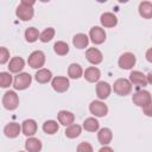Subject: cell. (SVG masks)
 Listing matches in <instances>:
<instances>
[{"mask_svg": "<svg viewBox=\"0 0 152 152\" xmlns=\"http://www.w3.org/2000/svg\"><path fill=\"white\" fill-rule=\"evenodd\" d=\"M2 104L7 110H14L19 106V97L15 91L8 90L2 96Z\"/></svg>", "mask_w": 152, "mask_h": 152, "instance_id": "3957f363", "label": "cell"}, {"mask_svg": "<svg viewBox=\"0 0 152 152\" xmlns=\"http://www.w3.org/2000/svg\"><path fill=\"white\" fill-rule=\"evenodd\" d=\"M146 81H147V84L152 82V74H151V72H148V74L146 75Z\"/></svg>", "mask_w": 152, "mask_h": 152, "instance_id": "8d00e7d4", "label": "cell"}, {"mask_svg": "<svg viewBox=\"0 0 152 152\" xmlns=\"http://www.w3.org/2000/svg\"><path fill=\"white\" fill-rule=\"evenodd\" d=\"M83 77L88 81V82H97L101 77V72L96 66H89L86 69V71L83 72Z\"/></svg>", "mask_w": 152, "mask_h": 152, "instance_id": "d6986e66", "label": "cell"}, {"mask_svg": "<svg viewBox=\"0 0 152 152\" xmlns=\"http://www.w3.org/2000/svg\"><path fill=\"white\" fill-rule=\"evenodd\" d=\"M129 82L131 84H134L137 87H145L147 86V81H146V75H144L141 71L134 70L129 74Z\"/></svg>", "mask_w": 152, "mask_h": 152, "instance_id": "7c38bea8", "label": "cell"}, {"mask_svg": "<svg viewBox=\"0 0 152 152\" xmlns=\"http://www.w3.org/2000/svg\"><path fill=\"white\" fill-rule=\"evenodd\" d=\"M88 38H90V40L94 44L99 45V44H102L106 40V32H104L103 28H101L99 26H93L89 31V37Z\"/></svg>", "mask_w": 152, "mask_h": 152, "instance_id": "9c48e42d", "label": "cell"}, {"mask_svg": "<svg viewBox=\"0 0 152 152\" xmlns=\"http://www.w3.org/2000/svg\"><path fill=\"white\" fill-rule=\"evenodd\" d=\"M88 43H89V38L84 33H77L72 38V44L77 49H84V48H87Z\"/></svg>", "mask_w": 152, "mask_h": 152, "instance_id": "603a6c76", "label": "cell"}, {"mask_svg": "<svg viewBox=\"0 0 152 152\" xmlns=\"http://www.w3.org/2000/svg\"><path fill=\"white\" fill-rule=\"evenodd\" d=\"M51 86L53 88L55 91L57 93H64L69 89V80L66 77H63V76H57V77H53L52 81H51Z\"/></svg>", "mask_w": 152, "mask_h": 152, "instance_id": "30bf717a", "label": "cell"}, {"mask_svg": "<svg viewBox=\"0 0 152 152\" xmlns=\"http://www.w3.org/2000/svg\"><path fill=\"white\" fill-rule=\"evenodd\" d=\"M12 84V76L10 72H0V88H8Z\"/></svg>", "mask_w": 152, "mask_h": 152, "instance_id": "1f68e13d", "label": "cell"}, {"mask_svg": "<svg viewBox=\"0 0 152 152\" xmlns=\"http://www.w3.org/2000/svg\"><path fill=\"white\" fill-rule=\"evenodd\" d=\"M112 139H113V133H112V131L109 128L104 127V128H101L99 131V133H97V140H99V142L101 145H103V146L108 145L112 141Z\"/></svg>", "mask_w": 152, "mask_h": 152, "instance_id": "e0dca14e", "label": "cell"}, {"mask_svg": "<svg viewBox=\"0 0 152 152\" xmlns=\"http://www.w3.org/2000/svg\"><path fill=\"white\" fill-rule=\"evenodd\" d=\"M81 126L77 125V124H72L70 126H68V128L65 129V137L69 138V139H74V138H77L80 134H81Z\"/></svg>", "mask_w": 152, "mask_h": 152, "instance_id": "4316f807", "label": "cell"}, {"mask_svg": "<svg viewBox=\"0 0 152 152\" xmlns=\"http://www.w3.org/2000/svg\"><path fill=\"white\" fill-rule=\"evenodd\" d=\"M25 66V61L21 57H13L8 63V70L13 74H19Z\"/></svg>", "mask_w": 152, "mask_h": 152, "instance_id": "9a60e30c", "label": "cell"}, {"mask_svg": "<svg viewBox=\"0 0 152 152\" xmlns=\"http://www.w3.org/2000/svg\"><path fill=\"white\" fill-rule=\"evenodd\" d=\"M99 127H100V124L95 118H88L83 121V128L88 132H96Z\"/></svg>", "mask_w": 152, "mask_h": 152, "instance_id": "484cf974", "label": "cell"}, {"mask_svg": "<svg viewBox=\"0 0 152 152\" xmlns=\"http://www.w3.org/2000/svg\"><path fill=\"white\" fill-rule=\"evenodd\" d=\"M53 36H55V28L48 27V28H45V30L39 34V39H40L43 43H48V42H50V40L53 38Z\"/></svg>", "mask_w": 152, "mask_h": 152, "instance_id": "4dcf8cb0", "label": "cell"}, {"mask_svg": "<svg viewBox=\"0 0 152 152\" xmlns=\"http://www.w3.org/2000/svg\"><path fill=\"white\" fill-rule=\"evenodd\" d=\"M77 152H94V150H93V146L89 142L82 141L77 146Z\"/></svg>", "mask_w": 152, "mask_h": 152, "instance_id": "836d02e7", "label": "cell"}, {"mask_svg": "<svg viewBox=\"0 0 152 152\" xmlns=\"http://www.w3.org/2000/svg\"><path fill=\"white\" fill-rule=\"evenodd\" d=\"M39 34L40 33H39V31L36 27H28L25 31V39L28 43H34L39 38Z\"/></svg>", "mask_w": 152, "mask_h": 152, "instance_id": "f1b7e54d", "label": "cell"}, {"mask_svg": "<svg viewBox=\"0 0 152 152\" xmlns=\"http://www.w3.org/2000/svg\"><path fill=\"white\" fill-rule=\"evenodd\" d=\"M58 118V121L61 125L63 126H70L74 124V120H75V115L71 113V112H68V110H61L57 115Z\"/></svg>", "mask_w": 152, "mask_h": 152, "instance_id": "44dd1931", "label": "cell"}, {"mask_svg": "<svg viewBox=\"0 0 152 152\" xmlns=\"http://www.w3.org/2000/svg\"><path fill=\"white\" fill-rule=\"evenodd\" d=\"M21 131H23V134H25L26 137L34 135L36 132H37V122L33 119L24 120L23 124H21Z\"/></svg>", "mask_w": 152, "mask_h": 152, "instance_id": "4fadbf2b", "label": "cell"}, {"mask_svg": "<svg viewBox=\"0 0 152 152\" xmlns=\"http://www.w3.org/2000/svg\"><path fill=\"white\" fill-rule=\"evenodd\" d=\"M110 90H112V88H110L109 83H107L104 81H101L96 84V95L100 100H106L109 96Z\"/></svg>", "mask_w": 152, "mask_h": 152, "instance_id": "5bb4252c", "label": "cell"}, {"mask_svg": "<svg viewBox=\"0 0 152 152\" xmlns=\"http://www.w3.org/2000/svg\"><path fill=\"white\" fill-rule=\"evenodd\" d=\"M139 14L145 19L152 18V4L150 1H142L139 4Z\"/></svg>", "mask_w": 152, "mask_h": 152, "instance_id": "cb8c5ba5", "label": "cell"}, {"mask_svg": "<svg viewBox=\"0 0 152 152\" xmlns=\"http://www.w3.org/2000/svg\"><path fill=\"white\" fill-rule=\"evenodd\" d=\"M68 75H69L70 78L77 80V78H80V77L83 75V70H82V68H81L80 64L72 63V64H70L69 68H68Z\"/></svg>", "mask_w": 152, "mask_h": 152, "instance_id": "d4e9b609", "label": "cell"}, {"mask_svg": "<svg viewBox=\"0 0 152 152\" xmlns=\"http://www.w3.org/2000/svg\"><path fill=\"white\" fill-rule=\"evenodd\" d=\"M135 62H137V58L132 52H125V53H122L120 56L118 63H119V66L121 69L129 70L135 65Z\"/></svg>", "mask_w": 152, "mask_h": 152, "instance_id": "ba28073f", "label": "cell"}, {"mask_svg": "<svg viewBox=\"0 0 152 152\" xmlns=\"http://www.w3.org/2000/svg\"><path fill=\"white\" fill-rule=\"evenodd\" d=\"M132 101L134 104H137L138 107H146L151 104V94L147 90H138L137 93L133 94L132 96Z\"/></svg>", "mask_w": 152, "mask_h": 152, "instance_id": "277c9868", "label": "cell"}, {"mask_svg": "<svg viewBox=\"0 0 152 152\" xmlns=\"http://www.w3.org/2000/svg\"><path fill=\"white\" fill-rule=\"evenodd\" d=\"M19 152H24V151H19Z\"/></svg>", "mask_w": 152, "mask_h": 152, "instance_id": "f35d334b", "label": "cell"}, {"mask_svg": "<svg viewBox=\"0 0 152 152\" xmlns=\"http://www.w3.org/2000/svg\"><path fill=\"white\" fill-rule=\"evenodd\" d=\"M151 106H152V104L146 106V107H144V108H142V109H144V112H145V114H146L147 116H151V115H152V112H151Z\"/></svg>", "mask_w": 152, "mask_h": 152, "instance_id": "e575fe53", "label": "cell"}, {"mask_svg": "<svg viewBox=\"0 0 152 152\" xmlns=\"http://www.w3.org/2000/svg\"><path fill=\"white\" fill-rule=\"evenodd\" d=\"M10 59V51L4 48V46H0V64H6Z\"/></svg>", "mask_w": 152, "mask_h": 152, "instance_id": "d6a6232c", "label": "cell"}, {"mask_svg": "<svg viewBox=\"0 0 152 152\" xmlns=\"http://www.w3.org/2000/svg\"><path fill=\"white\" fill-rule=\"evenodd\" d=\"M33 5H34V1L31 0H23L19 6L17 7V11H15V15L20 19V20H24V21H28L33 18V14H34V11H33Z\"/></svg>", "mask_w": 152, "mask_h": 152, "instance_id": "6da1fadb", "label": "cell"}, {"mask_svg": "<svg viewBox=\"0 0 152 152\" xmlns=\"http://www.w3.org/2000/svg\"><path fill=\"white\" fill-rule=\"evenodd\" d=\"M27 63L33 69H38V70L42 69V66H44V64H45V55H44V52L40 51V50L33 51L28 56Z\"/></svg>", "mask_w": 152, "mask_h": 152, "instance_id": "5b68a950", "label": "cell"}, {"mask_svg": "<svg viewBox=\"0 0 152 152\" xmlns=\"http://www.w3.org/2000/svg\"><path fill=\"white\" fill-rule=\"evenodd\" d=\"M32 76L28 72H19L13 80V87L15 90H24L31 86Z\"/></svg>", "mask_w": 152, "mask_h": 152, "instance_id": "7a4b0ae2", "label": "cell"}, {"mask_svg": "<svg viewBox=\"0 0 152 152\" xmlns=\"http://www.w3.org/2000/svg\"><path fill=\"white\" fill-rule=\"evenodd\" d=\"M53 50L57 55L64 56L69 52V45L65 42H56L55 45H53Z\"/></svg>", "mask_w": 152, "mask_h": 152, "instance_id": "f546056e", "label": "cell"}, {"mask_svg": "<svg viewBox=\"0 0 152 152\" xmlns=\"http://www.w3.org/2000/svg\"><path fill=\"white\" fill-rule=\"evenodd\" d=\"M86 57H87V61L94 65H97L102 62L103 59V56H102V52L96 49V48H89L87 51H86Z\"/></svg>", "mask_w": 152, "mask_h": 152, "instance_id": "8fae6325", "label": "cell"}, {"mask_svg": "<svg viewBox=\"0 0 152 152\" xmlns=\"http://www.w3.org/2000/svg\"><path fill=\"white\" fill-rule=\"evenodd\" d=\"M25 148L27 152H40L42 150V141L37 138H28L25 141Z\"/></svg>", "mask_w": 152, "mask_h": 152, "instance_id": "7402d4cb", "label": "cell"}, {"mask_svg": "<svg viewBox=\"0 0 152 152\" xmlns=\"http://www.w3.org/2000/svg\"><path fill=\"white\" fill-rule=\"evenodd\" d=\"M20 131H21V126L17 122H10L4 128V133L7 138H17Z\"/></svg>", "mask_w": 152, "mask_h": 152, "instance_id": "2e32d148", "label": "cell"}, {"mask_svg": "<svg viewBox=\"0 0 152 152\" xmlns=\"http://www.w3.org/2000/svg\"><path fill=\"white\" fill-rule=\"evenodd\" d=\"M146 57H147V61H148V62H152V57H151V49H148V50H147Z\"/></svg>", "mask_w": 152, "mask_h": 152, "instance_id": "74e56055", "label": "cell"}, {"mask_svg": "<svg viewBox=\"0 0 152 152\" xmlns=\"http://www.w3.org/2000/svg\"><path fill=\"white\" fill-rule=\"evenodd\" d=\"M34 78H36V81H37L38 83L44 84V83H48L49 81L52 80V72H51L49 69L42 68V69H39V70L36 72Z\"/></svg>", "mask_w": 152, "mask_h": 152, "instance_id": "ffe728a7", "label": "cell"}, {"mask_svg": "<svg viewBox=\"0 0 152 152\" xmlns=\"http://www.w3.org/2000/svg\"><path fill=\"white\" fill-rule=\"evenodd\" d=\"M99 152H114V150L112 147H109V146H103V147H101L99 150Z\"/></svg>", "mask_w": 152, "mask_h": 152, "instance_id": "d590c367", "label": "cell"}, {"mask_svg": "<svg viewBox=\"0 0 152 152\" xmlns=\"http://www.w3.org/2000/svg\"><path fill=\"white\" fill-rule=\"evenodd\" d=\"M100 21H101V25H102L103 27H114V26L118 24V18H116V15H114L113 13L106 12V13H103V14L101 15Z\"/></svg>", "mask_w": 152, "mask_h": 152, "instance_id": "ac0fdd59", "label": "cell"}, {"mask_svg": "<svg viewBox=\"0 0 152 152\" xmlns=\"http://www.w3.org/2000/svg\"><path fill=\"white\" fill-rule=\"evenodd\" d=\"M58 124L55 120H48L43 124V131L46 134H55L58 131Z\"/></svg>", "mask_w": 152, "mask_h": 152, "instance_id": "83f0119b", "label": "cell"}, {"mask_svg": "<svg viewBox=\"0 0 152 152\" xmlns=\"http://www.w3.org/2000/svg\"><path fill=\"white\" fill-rule=\"evenodd\" d=\"M89 110L93 115H95L97 118H102V116L107 115L108 107L102 101H91V103L89 104Z\"/></svg>", "mask_w": 152, "mask_h": 152, "instance_id": "52a82bcc", "label": "cell"}, {"mask_svg": "<svg viewBox=\"0 0 152 152\" xmlns=\"http://www.w3.org/2000/svg\"><path fill=\"white\" fill-rule=\"evenodd\" d=\"M113 89L119 96H126L132 91V84L126 78H119L114 82Z\"/></svg>", "mask_w": 152, "mask_h": 152, "instance_id": "8992f818", "label": "cell"}]
</instances>
